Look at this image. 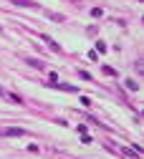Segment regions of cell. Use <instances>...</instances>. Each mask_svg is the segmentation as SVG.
<instances>
[{"label":"cell","mask_w":144,"mask_h":159,"mask_svg":"<svg viewBox=\"0 0 144 159\" xmlns=\"http://www.w3.org/2000/svg\"><path fill=\"white\" fill-rule=\"evenodd\" d=\"M13 5H23V8H30V5H35L33 0H10Z\"/></svg>","instance_id":"cell-2"},{"label":"cell","mask_w":144,"mask_h":159,"mask_svg":"<svg viewBox=\"0 0 144 159\" xmlns=\"http://www.w3.org/2000/svg\"><path fill=\"white\" fill-rule=\"evenodd\" d=\"M3 134H8V136H23L26 131H23V129H8V131H3Z\"/></svg>","instance_id":"cell-4"},{"label":"cell","mask_w":144,"mask_h":159,"mask_svg":"<svg viewBox=\"0 0 144 159\" xmlns=\"http://www.w3.org/2000/svg\"><path fill=\"white\" fill-rule=\"evenodd\" d=\"M43 41H46V43L51 46V51H61V48H58V43H53V41H51V38H48V35H43Z\"/></svg>","instance_id":"cell-5"},{"label":"cell","mask_w":144,"mask_h":159,"mask_svg":"<svg viewBox=\"0 0 144 159\" xmlns=\"http://www.w3.org/2000/svg\"><path fill=\"white\" fill-rule=\"evenodd\" d=\"M91 15H94V18H101V15H104V10H101V8H94Z\"/></svg>","instance_id":"cell-6"},{"label":"cell","mask_w":144,"mask_h":159,"mask_svg":"<svg viewBox=\"0 0 144 159\" xmlns=\"http://www.w3.org/2000/svg\"><path fill=\"white\" fill-rule=\"evenodd\" d=\"M48 86H53V89H63V91H68V93L76 91V86H71V84H58V81H53V84H48Z\"/></svg>","instance_id":"cell-1"},{"label":"cell","mask_w":144,"mask_h":159,"mask_svg":"<svg viewBox=\"0 0 144 159\" xmlns=\"http://www.w3.org/2000/svg\"><path fill=\"white\" fill-rule=\"evenodd\" d=\"M0 96H3V89H0Z\"/></svg>","instance_id":"cell-7"},{"label":"cell","mask_w":144,"mask_h":159,"mask_svg":"<svg viewBox=\"0 0 144 159\" xmlns=\"http://www.w3.org/2000/svg\"><path fill=\"white\" fill-rule=\"evenodd\" d=\"M124 86H127L129 91H137V89H139V84L134 81V78H127V81H124Z\"/></svg>","instance_id":"cell-3"}]
</instances>
